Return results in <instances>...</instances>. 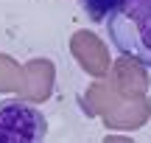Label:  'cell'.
Instances as JSON below:
<instances>
[{
    "label": "cell",
    "instance_id": "obj_1",
    "mask_svg": "<svg viewBox=\"0 0 151 143\" xmlns=\"http://www.w3.org/2000/svg\"><path fill=\"white\" fill-rule=\"evenodd\" d=\"M106 31L123 56L151 67V0H118L106 14Z\"/></svg>",
    "mask_w": 151,
    "mask_h": 143
},
{
    "label": "cell",
    "instance_id": "obj_2",
    "mask_svg": "<svg viewBox=\"0 0 151 143\" xmlns=\"http://www.w3.org/2000/svg\"><path fill=\"white\" fill-rule=\"evenodd\" d=\"M48 135V121L25 101H0V143H39Z\"/></svg>",
    "mask_w": 151,
    "mask_h": 143
}]
</instances>
